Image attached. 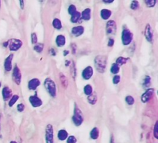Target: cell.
I'll list each match as a JSON object with an SVG mask.
<instances>
[{
	"label": "cell",
	"instance_id": "1",
	"mask_svg": "<svg viewBox=\"0 0 158 143\" xmlns=\"http://www.w3.org/2000/svg\"><path fill=\"white\" fill-rule=\"evenodd\" d=\"M94 64H95V68L99 73H105L107 68V57L104 55H98L95 58Z\"/></svg>",
	"mask_w": 158,
	"mask_h": 143
},
{
	"label": "cell",
	"instance_id": "2",
	"mask_svg": "<svg viewBox=\"0 0 158 143\" xmlns=\"http://www.w3.org/2000/svg\"><path fill=\"white\" fill-rule=\"evenodd\" d=\"M44 86L48 94L52 97H55L57 96V86L55 82L51 78H46L44 82Z\"/></svg>",
	"mask_w": 158,
	"mask_h": 143
},
{
	"label": "cell",
	"instance_id": "3",
	"mask_svg": "<svg viewBox=\"0 0 158 143\" xmlns=\"http://www.w3.org/2000/svg\"><path fill=\"white\" fill-rule=\"evenodd\" d=\"M73 122L74 124L77 126H79L84 122V116L80 109L78 107V106L75 105L74 114L73 116Z\"/></svg>",
	"mask_w": 158,
	"mask_h": 143
},
{
	"label": "cell",
	"instance_id": "4",
	"mask_svg": "<svg viewBox=\"0 0 158 143\" xmlns=\"http://www.w3.org/2000/svg\"><path fill=\"white\" fill-rule=\"evenodd\" d=\"M121 40L124 46H128L133 40V34L128 29H124L122 32Z\"/></svg>",
	"mask_w": 158,
	"mask_h": 143
},
{
	"label": "cell",
	"instance_id": "5",
	"mask_svg": "<svg viewBox=\"0 0 158 143\" xmlns=\"http://www.w3.org/2000/svg\"><path fill=\"white\" fill-rule=\"evenodd\" d=\"M22 46V41L17 38H11L8 41V47L11 51H17Z\"/></svg>",
	"mask_w": 158,
	"mask_h": 143
},
{
	"label": "cell",
	"instance_id": "6",
	"mask_svg": "<svg viewBox=\"0 0 158 143\" xmlns=\"http://www.w3.org/2000/svg\"><path fill=\"white\" fill-rule=\"evenodd\" d=\"M46 143H54V129L52 125H47L45 128Z\"/></svg>",
	"mask_w": 158,
	"mask_h": 143
},
{
	"label": "cell",
	"instance_id": "7",
	"mask_svg": "<svg viewBox=\"0 0 158 143\" xmlns=\"http://www.w3.org/2000/svg\"><path fill=\"white\" fill-rule=\"evenodd\" d=\"M12 77L14 83L17 85H20L22 80V73L20 68H19V67L17 66H15L13 69Z\"/></svg>",
	"mask_w": 158,
	"mask_h": 143
},
{
	"label": "cell",
	"instance_id": "8",
	"mask_svg": "<svg viewBox=\"0 0 158 143\" xmlns=\"http://www.w3.org/2000/svg\"><path fill=\"white\" fill-rule=\"evenodd\" d=\"M117 30V25L114 20H110L106 25V31L108 34H115Z\"/></svg>",
	"mask_w": 158,
	"mask_h": 143
},
{
	"label": "cell",
	"instance_id": "9",
	"mask_svg": "<svg viewBox=\"0 0 158 143\" xmlns=\"http://www.w3.org/2000/svg\"><path fill=\"white\" fill-rule=\"evenodd\" d=\"M155 94V89L153 88L147 89L141 96V101L143 103H147L152 99V97Z\"/></svg>",
	"mask_w": 158,
	"mask_h": 143
},
{
	"label": "cell",
	"instance_id": "10",
	"mask_svg": "<svg viewBox=\"0 0 158 143\" xmlns=\"http://www.w3.org/2000/svg\"><path fill=\"white\" fill-rule=\"evenodd\" d=\"M93 75V68H92V66H89L86 67L83 70L82 75V78H84V80H89L92 78Z\"/></svg>",
	"mask_w": 158,
	"mask_h": 143
},
{
	"label": "cell",
	"instance_id": "11",
	"mask_svg": "<svg viewBox=\"0 0 158 143\" xmlns=\"http://www.w3.org/2000/svg\"><path fill=\"white\" fill-rule=\"evenodd\" d=\"M13 58V54H11L6 57L5 61H4V69L6 72H9L12 70L13 68V64H12V60Z\"/></svg>",
	"mask_w": 158,
	"mask_h": 143
},
{
	"label": "cell",
	"instance_id": "12",
	"mask_svg": "<svg viewBox=\"0 0 158 143\" xmlns=\"http://www.w3.org/2000/svg\"><path fill=\"white\" fill-rule=\"evenodd\" d=\"M29 102L33 107H38L42 105L43 101L37 96H31L29 97Z\"/></svg>",
	"mask_w": 158,
	"mask_h": 143
},
{
	"label": "cell",
	"instance_id": "13",
	"mask_svg": "<svg viewBox=\"0 0 158 143\" xmlns=\"http://www.w3.org/2000/svg\"><path fill=\"white\" fill-rule=\"evenodd\" d=\"M2 96L4 101H7L10 100L12 97V91L9 87H4L2 89Z\"/></svg>",
	"mask_w": 158,
	"mask_h": 143
},
{
	"label": "cell",
	"instance_id": "14",
	"mask_svg": "<svg viewBox=\"0 0 158 143\" xmlns=\"http://www.w3.org/2000/svg\"><path fill=\"white\" fill-rule=\"evenodd\" d=\"M41 82L38 78H33L28 83V88L30 90H36L37 87L40 86Z\"/></svg>",
	"mask_w": 158,
	"mask_h": 143
},
{
	"label": "cell",
	"instance_id": "15",
	"mask_svg": "<svg viewBox=\"0 0 158 143\" xmlns=\"http://www.w3.org/2000/svg\"><path fill=\"white\" fill-rule=\"evenodd\" d=\"M145 36H146V39L149 42H152L153 39V34L152 29H151V25L149 24H148L146 25V29H145Z\"/></svg>",
	"mask_w": 158,
	"mask_h": 143
},
{
	"label": "cell",
	"instance_id": "16",
	"mask_svg": "<svg viewBox=\"0 0 158 143\" xmlns=\"http://www.w3.org/2000/svg\"><path fill=\"white\" fill-rule=\"evenodd\" d=\"M71 32L76 37H78V36H81L84 34V28L83 26H77L73 27V29L71 30Z\"/></svg>",
	"mask_w": 158,
	"mask_h": 143
},
{
	"label": "cell",
	"instance_id": "17",
	"mask_svg": "<svg viewBox=\"0 0 158 143\" xmlns=\"http://www.w3.org/2000/svg\"><path fill=\"white\" fill-rule=\"evenodd\" d=\"M65 43H66V39H65V37L63 35L60 34L57 36V38H56V43H57L58 47H63L65 45Z\"/></svg>",
	"mask_w": 158,
	"mask_h": 143
},
{
	"label": "cell",
	"instance_id": "18",
	"mask_svg": "<svg viewBox=\"0 0 158 143\" xmlns=\"http://www.w3.org/2000/svg\"><path fill=\"white\" fill-rule=\"evenodd\" d=\"M91 17V11L89 8L84 9L81 13V18H82L84 20H89Z\"/></svg>",
	"mask_w": 158,
	"mask_h": 143
},
{
	"label": "cell",
	"instance_id": "19",
	"mask_svg": "<svg viewBox=\"0 0 158 143\" xmlns=\"http://www.w3.org/2000/svg\"><path fill=\"white\" fill-rule=\"evenodd\" d=\"M57 137L58 139L61 141H64L67 139L68 137V133L64 129H61L59 131L58 134H57Z\"/></svg>",
	"mask_w": 158,
	"mask_h": 143
},
{
	"label": "cell",
	"instance_id": "20",
	"mask_svg": "<svg viewBox=\"0 0 158 143\" xmlns=\"http://www.w3.org/2000/svg\"><path fill=\"white\" fill-rule=\"evenodd\" d=\"M111 11L109 10V9H104L100 11V16H101V17L103 20H108V19H109V17H111Z\"/></svg>",
	"mask_w": 158,
	"mask_h": 143
},
{
	"label": "cell",
	"instance_id": "21",
	"mask_svg": "<svg viewBox=\"0 0 158 143\" xmlns=\"http://www.w3.org/2000/svg\"><path fill=\"white\" fill-rule=\"evenodd\" d=\"M99 136H100L99 129L97 127H94L90 133L91 138L93 140H97L99 138Z\"/></svg>",
	"mask_w": 158,
	"mask_h": 143
},
{
	"label": "cell",
	"instance_id": "22",
	"mask_svg": "<svg viewBox=\"0 0 158 143\" xmlns=\"http://www.w3.org/2000/svg\"><path fill=\"white\" fill-rule=\"evenodd\" d=\"M87 100L90 104H91V105H95V104L96 103L97 100H98L97 95L95 93H92L91 95L88 96Z\"/></svg>",
	"mask_w": 158,
	"mask_h": 143
},
{
	"label": "cell",
	"instance_id": "23",
	"mask_svg": "<svg viewBox=\"0 0 158 143\" xmlns=\"http://www.w3.org/2000/svg\"><path fill=\"white\" fill-rule=\"evenodd\" d=\"M81 18V13L78 11H76L74 14L71 15V21L73 23H77V22H79V20Z\"/></svg>",
	"mask_w": 158,
	"mask_h": 143
},
{
	"label": "cell",
	"instance_id": "24",
	"mask_svg": "<svg viewBox=\"0 0 158 143\" xmlns=\"http://www.w3.org/2000/svg\"><path fill=\"white\" fill-rule=\"evenodd\" d=\"M52 25H53L54 28L56 30H59L62 28V23L61 21L58 18H55L52 21Z\"/></svg>",
	"mask_w": 158,
	"mask_h": 143
},
{
	"label": "cell",
	"instance_id": "25",
	"mask_svg": "<svg viewBox=\"0 0 158 143\" xmlns=\"http://www.w3.org/2000/svg\"><path fill=\"white\" fill-rule=\"evenodd\" d=\"M60 82L61 83L62 86L64 88H67L68 87V79L66 78V77L65 76L63 73H60Z\"/></svg>",
	"mask_w": 158,
	"mask_h": 143
},
{
	"label": "cell",
	"instance_id": "26",
	"mask_svg": "<svg viewBox=\"0 0 158 143\" xmlns=\"http://www.w3.org/2000/svg\"><path fill=\"white\" fill-rule=\"evenodd\" d=\"M129 59H130L129 58H125V57H119V58L116 59V64H117L119 66H121L123 65V64L127 63V62L129 61Z\"/></svg>",
	"mask_w": 158,
	"mask_h": 143
},
{
	"label": "cell",
	"instance_id": "27",
	"mask_svg": "<svg viewBox=\"0 0 158 143\" xmlns=\"http://www.w3.org/2000/svg\"><path fill=\"white\" fill-rule=\"evenodd\" d=\"M84 92L87 96H89L93 93V87L91 85H87L84 88Z\"/></svg>",
	"mask_w": 158,
	"mask_h": 143
},
{
	"label": "cell",
	"instance_id": "28",
	"mask_svg": "<svg viewBox=\"0 0 158 143\" xmlns=\"http://www.w3.org/2000/svg\"><path fill=\"white\" fill-rule=\"evenodd\" d=\"M119 70H120V66H119L117 64H116V63L113 64L112 66H111V73L116 75L119 73Z\"/></svg>",
	"mask_w": 158,
	"mask_h": 143
},
{
	"label": "cell",
	"instance_id": "29",
	"mask_svg": "<svg viewBox=\"0 0 158 143\" xmlns=\"http://www.w3.org/2000/svg\"><path fill=\"white\" fill-rule=\"evenodd\" d=\"M19 99V96L18 95H13L12 96V97L11 98V99L9 100V107H13L14 105V104L17 102V100Z\"/></svg>",
	"mask_w": 158,
	"mask_h": 143
},
{
	"label": "cell",
	"instance_id": "30",
	"mask_svg": "<svg viewBox=\"0 0 158 143\" xmlns=\"http://www.w3.org/2000/svg\"><path fill=\"white\" fill-rule=\"evenodd\" d=\"M44 44L43 43H36L34 46V50L38 53L41 52L43 50Z\"/></svg>",
	"mask_w": 158,
	"mask_h": 143
},
{
	"label": "cell",
	"instance_id": "31",
	"mask_svg": "<svg viewBox=\"0 0 158 143\" xmlns=\"http://www.w3.org/2000/svg\"><path fill=\"white\" fill-rule=\"evenodd\" d=\"M144 1L147 7L153 8L155 6L157 0H144Z\"/></svg>",
	"mask_w": 158,
	"mask_h": 143
},
{
	"label": "cell",
	"instance_id": "32",
	"mask_svg": "<svg viewBox=\"0 0 158 143\" xmlns=\"http://www.w3.org/2000/svg\"><path fill=\"white\" fill-rule=\"evenodd\" d=\"M139 7V1H137V0H133L130 4L131 9L135 11L137 9H138Z\"/></svg>",
	"mask_w": 158,
	"mask_h": 143
},
{
	"label": "cell",
	"instance_id": "33",
	"mask_svg": "<svg viewBox=\"0 0 158 143\" xmlns=\"http://www.w3.org/2000/svg\"><path fill=\"white\" fill-rule=\"evenodd\" d=\"M125 101L126 103H127V105H132L134 103H135V99H134V97H132V96H127L125 97Z\"/></svg>",
	"mask_w": 158,
	"mask_h": 143
},
{
	"label": "cell",
	"instance_id": "34",
	"mask_svg": "<svg viewBox=\"0 0 158 143\" xmlns=\"http://www.w3.org/2000/svg\"><path fill=\"white\" fill-rule=\"evenodd\" d=\"M151 77L150 76H146L145 77L144 80H143V86L145 87H149V85H151Z\"/></svg>",
	"mask_w": 158,
	"mask_h": 143
},
{
	"label": "cell",
	"instance_id": "35",
	"mask_svg": "<svg viewBox=\"0 0 158 143\" xmlns=\"http://www.w3.org/2000/svg\"><path fill=\"white\" fill-rule=\"evenodd\" d=\"M68 13H69L71 15H72L73 14H74L77 11L76 6L75 5H73V4H71V5H70L69 7H68Z\"/></svg>",
	"mask_w": 158,
	"mask_h": 143
},
{
	"label": "cell",
	"instance_id": "36",
	"mask_svg": "<svg viewBox=\"0 0 158 143\" xmlns=\"http://www.w3.org/2000/svg\"><path fill=\"white\" fill-rule=\"evenodd\" d=\"M31 43H32V44L36 45V43H38V37H37V35H36V33L31 34Z\"/></svg>",
	"mask_w": 158,
	"mask_h": 143
},
{
	"label": "cell",
	"instance_id": "37",
	"mask_svg": "<svg viewBox=\"0 0 158 143\" xmlns=\"http://www.w3.org/2000/svg\"><path fill=\"white\" fill-rule=\"evenodd\" d=\"M153 135L156 139H158V122H157L155 124L154 130H153Z\"/></svg>",
	"mask_w": 158,
	"mask_h": 143
},
{
	"label": "cell",
	"instance_id": "38",
	"mask_svg": "<svg viewBox=\"0 0 158 143\" xmlns=\"http://www.w3.org/2000/svg\"><path fill=\"white\" fill-rule=\"evenodd\" d=\"M67 143H77V138L74 136H71L67 138Z\"/></svg>",
	"mask_w": 158,
	"mask_h": 143
},
{
	"label": "cell",
	"instance_id": "39",
	"mask_svg": "<svg viewBox=\"0 0 158 143\" xmlns=\"http://www.w3.org/2000/svg\"><path fill=\"white\" fill-rule=\"evenodd\" d=\"M121 81V77L119 75H116L113 78V83L114 85H118Z\"/></svg>",
	"mask_w": 158,
	"mask_h": 143
},
{
	"label": "cell",
	"instance_id": "40",
	"mask_svg": "<svg viewBox=\"0 0 158 143\" xmlns=\"http://www.w3.org/2000/svg\"><path fill=\"white\" fill-rule=\"evenodd\" d=\"M25 105H24L23 103H20L18 104L17 106V110H18L19 112H23L24 110H25Z\"/></svg>",
	"mask_w": 158,
	"mask_h": 143
},
{
	"label": "cell",
	"instance_id": "41",
	"mask_svg": "<svg viewBox=\"0 0 158 143\" xmlns=\"http://www.w3.org/2000/svg\"><path fill=\"white\" fill-rule=\"evenodd\" d=\"M114 40L113 39V38H110L109 41H108V46H109V47H112V46H114Z\"/></svg>",
	"mask_w": 158,
	"mask_h": 143
},
{
	"label": "cell",
	"instance_id": "42",
	"mask_svg": "<svg viewBox=\"0 0 158 143\" xmlns=\"http://www.w3.org/2000/svg\"><path fill=\"white\" fill-rule=\"evenodd\" d=\"M102 1L105 4H111L112 2H114V0H102Z\"/></svg>",
	"mask_w": 158,
	"mask_h": 143
},
{
	"label": "cell",
	"instance_id": "43",
	"mask_svg": "<svg viewBox=\"0 0 158 143\" xmlns=\"http://www.w3.org/2000/svg\"><path fill=\"white\" fill-rule=\"evenodd\" d=\"M19 1H20V8H21V9H23L24 6H25V4H24V0H19Z\"/></svg>",
	"mask_w": 158,
	"mask_h": 143
},
{
	"label": "cell",
	"instance_id": "44",
	"mask_svg": "<svg viewBox=\"0 0 158 143\" xmlns=\"http://www.w3.org/2000/svg\"><path fill=\"white\" fill-rule=\"evenodd\" d=\"M72 48H73V54H75L77 50V47L75 45H73V46H72Z\"/></svg>",
	"mask_w": 158,
	"mask_h": 143
},
{
	"label": "cell",
	"instance_id": "45",
	"mask_svg": "<svg viewBox=\"0 0 158 143\" xmlns=\"http://www.w3.org/2000/svg\"><path fill=\"white\" fill-rule=\"evenodd\" d=\"M110 143H115L114 142V137H113V136H111V139H110Z\"/></svg>",
	"mask_w": 158,
	"mask_h": 143
},
{
	"label": "cell",
	"instance_id": "46",
	"mask_svg": "<svg viewBox=\"0 0 158 143\" xmlns=\"http://www.w3.org/2000/svg\"><path fill=\"white\" fill-rule=\"evenodd\" d=\"M69 54V51H68V50L63 51V55H64V56H66L67 54Z\"/></svg>",
	"mask_w": 158,
	"mask_h": 143
},
{
	"label": "cell",
	"instance_id": "47",
	"mask_svg": "<svg viewBox=\"0 0 158 143\" xmlns=\"http://www.w3.org/2000/svg\"><path fill=\"white\" fill-rule=\"evenodd\" d=\"M10 143H17V142H15V141H11Z\"/></svg>",
	"mask_w": 158,
	"mask_h": 143
},
{
	"label": "cell",
	"instance_id": "48",
	"mask_svg": "<svg viewBox=\"0 0 158 143\" xmlns=\"http://www.w3.org/2000/svg\"><path fill=\"white\" fill-rule=\"evenodd\" d=\"M40 1H41V2H43V1H45V0H39Z\"/></svg>",
	"mask_w": 158,
	"mask_h": 143
},
{
	"label": "cell",
	"instance_id": "49",
	"mask_svg": "<svg viewBox=\"0 0 158 143\" xmlns=\"http://www.w3.org/2000/svg\"><path fill=\"white\" fill-rule=\"evenodd\" d=\"M0 9H1V0H0Z\"/></svg>",
	"mask_w": 158,
	"mask_h": 143
},
{
	"label": "cell",
	"instance_id": "50",
	"mask_svg": "<svg viewBox=\"0 0 158 143\" xmlns=\"http://www.w3.org/2000/svg\"><path fill=\"white\" fill-rule=\"evenodd\" d=\"M1 83H0V87H1Z\"/></svg>",
	"mask_w": 158,
	"mask_h": 143
},
{
	"label": "cell",
	"instance_id": "51",
	"mask_svg": "<svg viewBox=\"0 0 158 143\" xmlns=\"http://www.w3.org/2000/svg\"><path fill=\"white\" fill-rule=\"evenodd\" d=\"M0 128H1V125H0Z\"/></svg>",
	"mask_w": 158,
	"mask_h": 143
}]
</instances>
